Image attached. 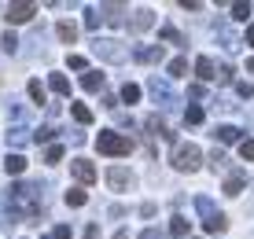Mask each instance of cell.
<instances>
[{"mask_svg":"<svg viewBox=\"0 0 254 239\" xmlns=\"http://www.w3.org/2000/svg\"><path fill=\"white\" fill-rule=\"evenodd\" d=\"M170 162H173V170H181V173H195L199 166H203V147L199 144H173Z\"/></svg>","mask_w":254,"mask_h":239,"instance_id":"cell-1","label":"cell"},{"mask_svg":"<svg viewBox=\"0 0 254 239\" xmlns=\"http://www.w3.org/2000/svg\"><path fill=\"white\" fill-rule=\"evenodd\" d=\"M133 140H129V136H122V132H115V129H111V132H100V136H96V151H100V155H129V151H133Z\"/></svg>","mask_w":254,"mask_h":239,"instance_id":"cell-2","label":"cell"},{"mask_svg":"<svg viewBox=\"0 0 254 239\" xmlns=\"http://www.w3.org/2000/svg\"><path fill=\"white\" fill-rule=\"evenodd\" d=\"M103 180H107L111 191H129V188L136 184V177H133V170H129V166H111Z\"/></svg>","mask_w":254,"mask_h":239,"instance_id":"cell-3","label":"cell"},{"mask_svg":"<svg viewBox=\"0 0 254 239\" xmlns=\"http://www.w3.org/2000/svg\"><path fill=\"white\" fill-rule=\"evenodd\" d=\"M147 92H151V100L159 103V107H170L173 103V88L166 77H147Z\"/></svg>","mask_w":254,"mask_h":239,"instance_id":"cell-4","label":"cell"},{"mask_svg":"<svg viewBox=\"0 0 254 239\" xmlns=\"http://www.w3.org/2000/svg\"><path fill=\"white\" fill-rule=\"evenodd\" d=\"M70 173H74V180L85 184V188L96 180V166L89 162V158H74V162H70Z\"/></svg>","mask_w":254,"mask_h":239,"instance_id":"cell-5","label":"cell"},{"mask_svg":"<svg viewBox=\"0 0 254 239\" xmlns=\"http://www.w3.org/2000/svg\"><path fill=\"white\" fill-rule=\"evenodd\" d=\"M151 26H155V11L151 7H136V11L129 15V30L133 33H147Z\"/></svg>","mask_w":254,"mask_h":239,"instance_id":"cell-6","label":"cell"},{"mask_svg":"<svg viewBox=\"0 0 254 239\" xmlns=\"http://www.w3.org/2000/svg\"><path fill=\"white\" fill-rule=\"evenodd\" d=\"M133 59H136V63H147V66H151V63H162V59H166V48H162V44H140V48L133 52Z\"/></svg>","mask_w":254,"mask_h":239,"instance_id":"cell-7","label":"cell"},{"mask_svg":"<svg viewBox=\"0 0 254 239\" xmlns=\"http://www.w3.org/2000/svg\"><path fill=\"white\" fill-rule=\"evenodd\" d=\"M33 15H37V4H11V7H7V22H11V26L30 22Z\"/></svg>","mask_w":254,"mask_h":239,"instance_id":"cell-8","label":"cell"},{"mask_svg":"<svg viewBox=\"0 0 254 239\" xmlns=\"http://www.w3.org/2000/svg\"><path fill=\"white\" fill-rule=\"evenodd\" d=\"M247 188V173L243 170H232V173H225V195H240V191Z\"/></svg>","mask_w":254,"mask_h":239,"instance_id":"cell-9","label":"cell"},{"mask_svg":"<svg viewBox=\"0 0 254 239\" xmlns=\"http://www.w3.org/2000/svg\"><path fill=\"white\" fill-rule=\"evenodd\" d=\"M103 22H107V26H129L126 4H103Z\"/></svg>","mask_w":254,"mask_h":239,"instance_id":"cell-10","label":"cell"},{"mask_svg":"<svg viewBox=\"0 0 254 239\" xmlns=\"http://www.w3.org/2000/svg\"><path fill=\"white\" fill-rule=\"evenodd\" d=\"M195 77H199V85L217 77V66H214V59H210V56H199V59H195Z\"/></svg>","mask_w":254,"mask_h":239,"instance_id":"cell-11","label":"cell"},{"mask_svg":"<svg viewBox=\"0 0 254 239\" xmlns=\"http://www.w3.org/2000/svg\"><path fill=\"white\" fill-rule=\"evenodd\" d=\"M103 85H107L103 70H85V74H81V88H85V92H100Z\"/></svg>","mask_w":254,"mask_h":239,"instance_id":"cell-12","label":"cell"},{"mask_svg":"<svg viewBox=\"0 0 254 239\" xmlns=\"http://www.w3.org/2000/svg\"><path fill=\"white\" fill-rule=\"evenodd\" d=\"M214 136H217V144H243V129H236V125H217Z\"/></svg>","mask_w":254,"mask_h":239,"instance_id":"cell-13","label":"cell"},{"mask_svg":"<svg viewBox=\"0 0 254 239\" xmlns=\"http://www.w3.org/2000/svg\"><path fill=\"white\" fill-rule=\"evenodd\" d=\"M92 52H96L100 59H115V63L122 59V48H118L115 41H96V44H92Z\"/></svg>","mask_w":254,"mask_h":239,"instance_id":"cell-14","label":"cell"},{"mask_svg":"<svg viewBox=\"0 0 254 239\" xmlns=\"http://www.w3.org/2000/svg\"><path fill=\"white\" fill-rule=\"evenodd\" d=\"M56 37L63 41V44H74V41H77V22H70V19L56 22Z\"/></svg>","mask_w":254,"mask_h":239,"instance_id":"cell-15","label":"cell"},{"mask_svg":"<svg viewBox=\"0 0 254 239\" xmlns=\"http://www.w3.org/2000/svg\"><path fill=\"white\" fill-rule=\"evenodd\" d=\"M4 170L11 173V177H22V173H26V155H19V151L7 155V158H4Z\"/></svg>","mask_w":254,"mask_h":239,"instance_id":"cell-16","label":"cell"},{"mask_svg":"<svg viewBox=\"0 0 254 239\" xmlns=\"http://www.w3.org/2000/svg\"><path fill=\"white\" fill-rule=\"evenodd\" d=\"M144 125H147V129H151V132H155V136H166V140H173V132H170V129H166V121L159 118V114H147V118H144Z\"/></svg>","mask_w":254,"mask_h":239,"instance_id":"cell-17","label":"cell"},{"mask_svg":"<svg viewBox=\"0 0 254 239\" xmlns=\"http://www.w3.org/2000/svg\"><path fill=\"white\" fill-rule=\"evenodd\" d=\"M203 228H206V232H214V236H221L225 228H229V217H225V214H214L210 221H203Z\"/></svg>","mask_w":254,"mask_h":239,"instance_id":"cell-18","label":"cell"},{"mask_svg":"<svg viewBox=\"0 0 254 239\" xmlns=\"http://www.w3.org/2000/svg\"><path fill=\"white\" fill-rule=\"evenodd\" d=\"M188 232H191V221H185V217H173L170 221V236L173 239H185Z\"/></svg>","mask_w":254,"mask_h":239,"instance_id":"cell-19","label":"cell"},{"mask_svg":"<svg viewBox=\"0 0 254 239\" xmlns=\"http://www.w3.org/2000/svg\"><path fill=\"white\" fill-rule=\"evenodd\" d=\"M26 140H30V129H26V125H11V132H7V144H11V147H22Z\"/></svg>","mask_w":254,"mask_h":239,"instance_id":"cell-20","label":"cell"},{"mask_svg":"<svg viewBox=\"0 0 254 239\" xmlns=\"http://www.w3.org/2000/svg\"><path fill=\"white\" fill-rule=\"evenodd\" d=\"M85 202H89V191H85V188H70L66 191V206H85Z\"/></svg>","mask_w":254,"mask_h":239,"instance_id":"cell-21","label":"cell"},{"mask_svg":"<svg viewBox=\"0 0 254 239\" xmlns=\"http://www.w3.org/2000/svg\"><path fill=\"white\" fill-rule=\"evenodd\" d=\"M48 85H52V92H56V96H70V81H66L63 74H52Z\"/></svg>","mask_w":254,"mask_h":239,"instance_id":"cell-22","label":"cell"},{"mask_svg":"<svg viewBox=\"0 0 254 239\" xmlns=\"http://www.w3.org/2000/svg\"><path fill=\"white\" fill-rule=\"evenodd\" d=\"M70 114H74V121H81V125H89V121H92V107H85V103H74Z\"/></svg>","mask_w":254,"mask_h":239,"instance_id":"cell-23","label":"cell"},{"mask_svg":"<svg viewBox=\"0 0 254 239\" xmlns=\"http://www.w3.org/2000/svg\"><path fill=\"white\" fill-rule=\"evenodd\" d=\"M118 100H122V103H140V85H122Z\"/></svg>","mask_w":254,"mask_h":239,"instance_id":"cell-24","label":"cell"},{"mask_svg":"<svg viewBox=\"0 0 254 239\" xmlns=\"http://www.w3.org/2000/svg\"><path fill=\"white\" fill-rule=\"evenodd\" d=\"M63 155H66V147H63V144H48L45 162H48V166H56V162H63Z\"/></svg>","mask_w":254,"mask_h":239,"instance_id":"cell-25","label":"cell"},{"mask_svg":"<svg viewBox=\"0 0 254 239\" xmlns=\"http://www.w3.org/2000/svg\"><path fill=\"white\" fill-rule=\"evenodd\" d=\"M195 210H199V217H203V221H210V217L217 214V210H214V202H210L206 195H199V199H195Z\"/></svg>","mask_w":254,"mask_h":239,"instance_id":"cell-26","label":"cell"},{"mask_svg":"<svg viewBox=\"0 0 254 239\" xmlns=\"http://www.w3.org/2000/svg\"><path fill=\"white\" fill-rule=\"evenodd\" d=\"M203 118H206V111L199 107V103H191V107L185 111V121H188V125H199V121H203Z\"/></svg>","mask_w":254,"mask_h":239,"instance_id":"cell-27","label":"cell"},{"mask_svg":"<svg viewBox=\"0 0 254 239\" xmlns=\"http://www.w3.org/2000/svg\"><path fill=\"white\" fill-rule=\"evenodd\" d=\"M30 100H33V103H41V107L48 103V96H45V85H41V81H30Z\"/></svg>","mask_w":254,"mask_h":239,"instance_id":"cell-28","label":"cell"},{"mask_svg":"<svg viewBox=\"0 0 254 239\" xmlns=\"http://www.w3.org/2000/svg\"><path fill=\"white\" fill-rule=\"evenodd\" d=\"M185 74H188V59H181V56L170 59V77H185Z\"/></svg>","mask_w":254,"mask_h":239,"instance_id":"cell-29","label":"cell"},{"mask_svg":"<svg viewBox=\"0 0 254 239\" xmlns=\"http://www.w3.org/2000/svg\"><path fill=\"white\" fill-rule=\"evenodd\" d=\"M159 37H162L166 44H181V41H185V37H181V30H173V26H162Z\"/></svg>","mask_w":254,"mask_h":239,"instance_id":"cell-30","label":"cell"},{"mask_svg":"<svg viewBox=\"0 0 254 239\" xmlns=\"http://www.w3.org/2000/svg\"><path fill=\"white\" fill-rule=\"evenodd\" d=\"M0 48H4L7 56H15V52H19V37H15V33H4V37H0Z\"/></svg>","mask_w":254,"mask_h":239,"instance_id":"cell-31","label":"cell"},{"mask_svg":"<svg viewBox=\"0 0 254 239\" xmlns=\"http://www.w3.org/2000/svg\"><path fill=\"white\" fill-rule=\"evenodd\" d=\"M247 15H251V4H232V19L236 22H247Z\"/></svg>","mask_w":254,"mask_h":239,"instance_id":"cell-32","label":"cell"},{"mask_svg":"<svg viewBox=\"0 0 254 239\" xmlns=\"http://www.w3.org/2000/svg\"><path fill=\"white\" fill-rule=\"evenodd\" d=\"M52 136H56V129H52V125H41L37 132H33V140H41V144H52Z\"/></svg>","mask_w":254,"mask_h":239,"instance_id":"cell-33","label":"cell"},{"mask_svg":"<svg viewBox=\"0 0 254 239\" xmlns=\"http://www.w3.org/2000/svg\"><path fill=\"white\" fill-rule=\"evenodd\" d=\"M240 158L243 162H254V140H243L240 144Z\"/></svg>","mask_w":254,"mask_h":239,"instance_id":"cell-34","label":"cell"},{"mask_svg":"<svg viewBox=\"0 0 254 239\" xmlns=\"http://www.w3.org/2000/svg\"><path fill=\"white\" fill-rule=\"evenodd\" d=\"M210 170H225V151H210Z\"/></svg>","mask_w":254,"mask_h":239,"instance_id":"cell-35","label":"cell"},{"mask_svg":"<svg viewBox=\"0 0 254 239\" xmlns=\"http://www.w3.org/2000/svg\"><path fill=\"white\" fill-rule=\"evenodd\" d=\"M85 26H89V30H96V26H100V15H96V7H85Z\"/></svg>","mask_w":254,"mask_h":239,"instance_id":"cell-36","label":"cell"},{"mask_svg":"<svg viewBox=\"0 0 254 239\" xmlns=\"http://www.w3.org/2000/svg\"><path fill=\"white\" fill-rule=\"evenodd\" d=\"M236 92H240L243 100H251V96H254V85H251V81H240V85H236Z\"/></svg>","mask_w":254,"mask_h":239,"instance_id":"cell-37","label":"cell"},{"mask_svg":"<svg viewBox=\"0 0 254 239\" xmlns=\"http://www.w3.org/2000/svg\"><path fill=\"white\" fill-rule=\"evenodd\" d=\"M140 239H166V232H162V228H144Z\"/></svg>","mask_w":254,"mask_h":239,"instance_id":"cell-38","label":"cell"},{"mask_svg":"<svg viewBox=\"0 0 254 239\" xmlns=\"http://www.w3.org/2000/svg\"><path fill=\"white\" fill-rule=\"evenodd\" d=\"M66 66L70 70H85V59L81 56H66Z\"/></svg>","mask_w":254,"mask_h":239,"instance_id":"cell-39","label":"cell"},{"mask_svg":"<svg viewBox=\"0 0 254 239\" xmlns=\"http://www.w3.org/2000/svg\"><path fill=\"white\" fill-rule=\"evenodd\" d=\"M203 96H206L203 85H191V88H188V100H203Z\"/></svg>","mask_w":254,"mask_h":239,"instance_id":"cell-40","label":"cell"},{"mask_svg":"<svg viewBox=\"0 0 254 239\" xmlns=\"http://www.w3.org/2000/svg\"><path fill=\"white\" fill-rule=\"evenodd\" d=\"M52 239H70V228H66V225H59L56 232H52Z\"/></svg>","mask_w":254,"mask_h":239,"instance_id":"cell-41","label":"cell"},{"mask_svg":"<svg viewBox=\"0 0 254 239\" xmlns=\"http://www.w3.org/2000/svg\"><path fill=\"white\" fill-rule=\"evenodd\" d=\"M140 217H155V202H144V206H140Z\"/></svg>","mask_w":254,"mask_h":239,"instance_id":"cell-42","label":"cell"},{"mask_svg":"<svg viewBox=\"0 0 254 239\" xmlns=\"http://www.w3.org/2000/svg\"><path fill=\"white\" fill-rule=\"evenodd\" d=\"M81 239H100V228H96V225H89V228H85V236Z\"/></svg>","mask_w":254,"mask_h":239,"instance_id":"cell-43","label":"cell"},{"mask_svg":"<svg viewBox=\"0 0 254 239\" xmlns=\"http://www.w3.org/2000/svg\"><path fill=\"white\" fill-rule=\"evenodd\" d=\"M247 44H254V22L247 26Z\"/></svg>","mask_w":254,"mask_h":239,"instance_id":"cell-44","label":"cell"},{"mask_svg":"<svg viewBox=\"0 0 254 239\" xmlns=\"http://www.w3.org/2000/svg\"><path fill=\"white\" fill-rule=\"evenodd\" d=\"M115 239H129V232H126V228H118V232H115Z\"/></svg>","mask_w":254,"mask_h":239,"instance_id":"cell-45","label":"cell"},{"mask_svg":"<svg viewBox=\"0 0 254 239\" xmlns=\"http://www.w3.org/2000/svg\"><path fill=\"white\" fill-rule=\"evenodd\" d=\"M247 70H251V74H254V56H251V59H247Z\"/></svg>","mask_w":254,"mask_h":239,"instance_id":"cell-46","label":"cell"},{"mask_svg":"<svg viewBox=\"0 0 254 239\" xmlns=\"http://www.w3.org/2000/svg\"><path fill=\"white\" fill-rule=\"evenodd\" d=\"M41 239H52V236H41Z\"/></svg>","mask_w":254,"mask_h":239,"instance_id":"cell-47","label":"cell"}]
</instances>
